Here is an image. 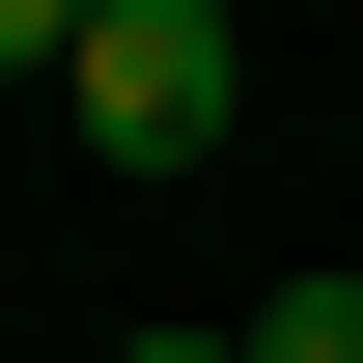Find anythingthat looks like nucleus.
Instances as JSON below:
<instances>
[{
  "label": "nucleus",
  "instance_id": "1",
  "mask_svg": "<svg viewBox=\"0 0 363 363\" xmlns=\"http://www.w3.org/2000/svg\"><path fill=\"white\" fill-rule=\"evenodd\" d=\"M56 112H84L112 168H196V140H224V0H112V28H84V84H56Z\"/></svg>",
  "mask_w": 363,
  "mask_h": 363
},
{
  "label": "nucleus",
  "instance_id": "2",
  "mask_svg": "<svg viewBox=\"0 0 363 363\" xmlns=\"http://www.w3.org/2000/svg\"><path fill=\"white\" fill-rule=\"evenodd\" d=\"M252 363H363V279H279V308H252Z\"/></svg>",
  "mask_w": 363,
  "mask_h": 363
},
{
  "label": "nucleus",
  "instance_id": "3",
  "mask_svg": "<svg viewBox=\"0 0 363 363\" xmlns=\"http://www.w3.org/2000/svg\"><path fill=\"white\" fill-rule=\"evenodd\" d=\"M84 28L112 0H0V84H84Z\"/></svg>",
  "mask_w": 363,
  "mask_h": 363
},
{
  "label": "nucleus",
  "instance_id": "4",
  "mask_svg": "<svg viewBox=\"0 0 363 363\" xmlns=\"http://www.w3.org/2000/svg\"><path fill=\"white\" fill-rule=\"evenodd\" d=\"M112 363H252V335H112Z\"/></svg>",
  "mask_w": 363,
  "mask_h": 363
}]
</instances>
